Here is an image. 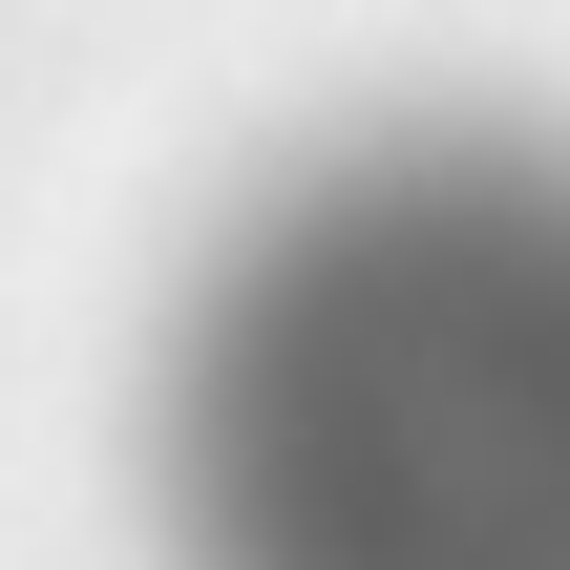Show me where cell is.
Wrapping results in <instances>:
<instances>
[{"instance_id":"1","label":"cell","mask_w":570,"mask_h":570,"mask_svg":"<svg viewBox=\"0 0 570 570\" xmlns=\"http://www.w3.org/2000/svg\"><path fill=\"white\" fill-rule=\"evenodd\" d=\"M169 570H570V127L275 169L148 381Z\"/></svg>"}]
</instances>
